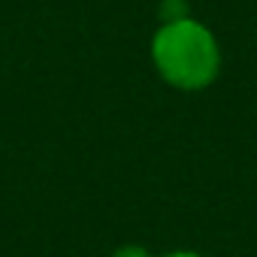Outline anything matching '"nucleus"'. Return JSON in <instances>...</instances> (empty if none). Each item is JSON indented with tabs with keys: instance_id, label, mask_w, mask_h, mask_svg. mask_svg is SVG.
<instances>
[{
	"instance_id": "f257e3e1",
	"label": "nucleus",
	"mask_w": 257,
	"mask_h": 257,
	"mask_svg": "<svg viewBox=\"0 0 257 257\" xmlns=\"http://www.w3.org/2000/svg\"><path fill=\"white\" fill-rule=\"evenodd\" d=\"M155 73L182 94H200L212 88L224 67V52L209 25L194 16L161 22L149 43Z\"/></svg>"
},
{
	"instance_id": "f03ea898",
	"label": "nucleus",
	"mask_w": 257,
	"mask_h": 257,
	"mask_svg": "<svg viewBox=\"0 0 257 257\" xmlns=\"http://www.w3.org/2000/svg\"><path fill=\"white\" fill-rule=\"evenodd\" d=\"M109 257H161V254H155V251H152V248H146V245L127 242V245H118Z\"/></svg>"
},
{
	"instance_id": "7ed1b4c3",
	"label": "nucleus",
	"mask_w": 257,
	"mask_h": 257,
	"mask_svg": "<svg viewBox=\"0 0 257 257\" xmlns=\"http://www.w3.org/2000/svg\"><path fill=\"white\" fill-rule=\"evenodd\" d=\"M161 257H206V254L203 251H194V248H173V251H167Z\"/></svg>"
}]
</instances>
